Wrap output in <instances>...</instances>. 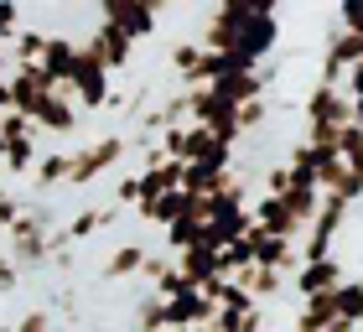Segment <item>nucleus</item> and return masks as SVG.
I'll return each mask as SVG.
<instances>
[{
  "mask_svg": "<svg viewBox=\"0 0 363 332\" xmlns=\"http://www.w3.org/2000/svg\"><path fill=\"white\" fill-rule=\"evenodd\" d=\"M120 156H125V140H120V135H104L99 145H89V151L68 156V182H94L99 172H109Z\"/></svg>",
  "mask_w": 363,
  "mask_h": 332,
  "instance_id": "nucleus-1",
  "label": "nucleus"
},
{
  "mask_svg": "<svg viewBox=\"0 0 363 332\" xmlns=\"http://www.w3.org/2000/svg\"><path fill=\"white\" fill-rule=\"evenodd\" d=\"M31 120H37L42 130H52V135H68V130L78 125V109L68 104V99H62V89H47V94H42V104L31 109Z\"/></svg>",
  "mask_w": 363,
  "mask_h": 332,
  "instance_id": "nucleus-4",
  "label": "nucleus"
},
{
  "mask_svg": "<svg viewBox=\"0 0 363 332\" xmlns=\"http://www.w3.org/2000/svg\"><path fill=\"white\" fill-rule=\"evenodd\" d=\"M37 177L42 182H68V156H62V151L57 156H42V172Z\"/></svg>",
  "mask_w": 363,
  "mask_h": 332,
  "instance_id": "nucleus-12",
  "label": "nucleus"
},
{
  "mask_svg": "<svg viewBox=\"0 0 363 332\" xmlns=\"http://www.w3.org/2000/svg\"><path fill=\"white\" fill-rule=\"evenodd\" d=\"M250 218H255L259 228H265V234H280V239H296V234H301V223L291 218V208L280 203V197H270V192L250 208Z\"/></svg>",
  "mask_w": 363,
  "mask_h": 332,
  "instance_id": "nucleus-5",
  "label": "nucleus"
},
{
  "mask_svg": "<svg viewBox=\"0 0 363 332\" xmlns=\"http://www.w3.org/2000/svg\"><path fill=\"white\" fill-rule=\"evenodd\" d=\"M218 16L239 26L244 16H275V0H223V11H218Z\"/></svg>",
  "mask_w": 363,
  "mask_h": 332,
  "instance_id": "nucleus-10",
  "label": "nucleus"
},
{
  "mask_svg": "<svg viewBox=\"0 0 363 332\" xmlns=\"http://www.w3.org/2000/svg\"><path fill=\"white\" fill-rule=\"evenodd\" d=\"M140 265H145V249H140V244H120V249H114V255H109L104 275H109V280H120V275H135Z\"/></svg>",
  "mask_w": 363,
  "mask_h": 332,
  "instance_id": "nucleus-9",
  "label": "nucleus"
},
{
  "mask_svg": "<svg viewBox=\"0 0 363 332\" xmlns=\"http://www.w3.org/2000/svg\"><path fill=\"white\" fill-rule=\"evenodd\" d=\"M99 11H104V21L120 26L130 42H140V37L156 31V11H145L140 0H99Z\"/></svg>",
  "mask_w": 363,
  "mask_h": 332,
  "instance_id": "nucleus-2",
  "label": "nucleus"
},
{
  "mask_svg": "<svg viewBox=\"0 0 363 332\" xmlns=\"http://www.w3.org/2000/svg\"><path fill=\"white\" fill-rule=\"evenodd\" d=\"M197 57H203V42H182V47H172V68H177L182 78L197 68Z\"/></svg>",
  "mask_w": 363,
  "mask_h": 332,
  "instance_id": "nucleus-11",
  "label": "nucleus"
},
{
  "mask_svg": "<svg viewBox=\"0 0 363 332\" xmlns=\"http://www.w3.org/2000/svg\"><path fill=\"white\" fill-rule=\"evenodd\" d=\"M47 327H52V322H47V317H42V311H31V317H26L21 327H16V332H47Z\"/></svg>",
  "mask_w": 363,
  "mask_h": 332,
  "instance_id": "nucleus-15",
  "label": "nucleus"
},
{
  "mask_svg": "<svg viewBox=\"0 0 363 332\" xmlns=\"http://www.w3.org/2000/svg\"><path fill=\"white\" fill-rule=\"evenodd\" d=\"M353 120L363 125V99H353Z\"/></svg>",
  "mask_w": 363,
  "mask_h": 332,
  "instance_id": "nucleus-17",
  "label": "nucleus"
},
{
  "mask_svg": "<svg viewBox=\"0 0 363 332\" xmlns=\"http://www.w3.org/2000/svg\"><path fill=\"white\" fill-rule=\"evenodd\" d=\"M286 187H291V166H270V177H265V192H270V197H280Z\"/></svg>",
  "mask_w": 363,
  "mask_h": 332,
  "instance_id": "nucleus-13",
  "label": "nucleus"
},
{
  "mask_svg": "<svg viewBox=\"0 0 363 332\" xmlns=\"http://www.w3.org/2000/svg\"><path fill=\"white\" fill-rule=\"evenodd\" d=\"M234 280L255 296L259 306H265V301H275V296H280V286H286V270H275V265H244Z\"/></svg>",
  "mask_w": 363,
  "mask_h": 332,
  "instance_id": "nucleus-6",
  "label": "nucleus"
},
{
  "mask_svg": "<svg viewBox=\"0 0 363 332\" xmlns=\"http://www.w3.org/2000/svg\"><path fill=\"white\" fill-rule=\"evenodd\" d=\"M322 332H358V322H348V317H333V322H327Z\"/></svg>",
  "mask_w": 363,
  "mask_h": 332,
  "instance_id": "nucleus-16",
  "label": "nucleus"
},
{
  "mask_svg": "<svg viewBox=\"0 0 363 332\" xmlns=\"http://www.w3.org/2000/svg\"><path fill=\"white\" fill-rule=\"evenodd\" d=\"M130 47H135V42H130L120 26H109V21H104V26H99V37L89 42V52L104 62V68H125V62H130Z\"/></svg>",
  "mask_w": 363,
  "mask_h": 332,
  "instance_id": "nucleus-7",
  "label": "nucleus"
},
{
  "mask_svg": "<svg viewBox=\"0 0 363 332\" xmlns=\"http://www.w3.org/2000/svg\"><path fill=\"white\" fill-rule=\"evenodd\" d=\"M333 301H337V317H348V322L363 327V280H337Z\"/></svg>",
  "mask_w": 363,
  "mask_h": 332,
  "instance_id": "nucleus-8",
  "label": "nucleus"
},
{
  "mask_svg": "<svg viewBox=\"0 0 363 332\" xmlns=\"http://www.w3.org/2000/svg\"><path fill=\"white\" fill-rule=\"evenodd\" d=\"M337 280H348V270L333 260V255H322V260H301V270H296V291L311 296V291H333Z\"/></svg>",
  "mask_w": 363,
  "mask_h": 332,
  "instance_id": "nucleus-3",
  "label": "nucleus"
},
{
  "mask_svg": "<svg viewBox=\"0 0 363 332\" xmlns=\"http://www.w3.org/2000/svg\"><path fill=\"white\" fill-rule=\"evenodd\" d=\"M348 99H363V62H348Z\"/></svg>",
  "mask_w": 363,
  "mask_h": 332,
  "instance_id": "nucleus-14",
  "label": "nucleus"
}]
</instances>
